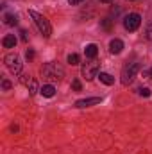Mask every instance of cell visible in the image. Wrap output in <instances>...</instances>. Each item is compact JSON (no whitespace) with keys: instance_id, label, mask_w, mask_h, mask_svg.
<instances>
[{"instance_id":"obj_1","label":"cell","mask_w":152,"mask_h":154,"mask_svg":"<svg viewBox=\"0 0 152 154\" xmlns=\"http://www.w3.org/2000/svg\"><path fill=\"white\" fill-rule=\"evenodd\" d=\"M41 75L48 82H59L65 77V68L56 61H48L41 66Z\"/></svg>"},{"instance_id":"obj_2","label":"cell","mask_w":152,"mask_h":154,"mask_svg":"<svg viewBox=\"0 0 152 154\" xmlns=\"http://www.w3.org/2000/svg\"><path fill=\"white\" fill-rule=\"evenodd\" d=\"M29 14H31V18L34 20V23L38 25V29H39V32L45 36V38H48L50 34H52V27H50V23H48V20L43 16V14H39V13H36L34 9H31L29 11Z\"/></svg>"},{"instance_id":"obj_3","label":"cell","mask_w":152,"mask_h":154,"mask_svg":"<svg viewBox=\"0 0 152 154\" xmlns=\"http://www.w3.org/2000/svg\"><path fill=\"white\" fill-rule=\"evenodd\" d=\"M138 72H140V65L138 63H127L123 66V70H122V84L123 86H129L136 79Z\"/></svg>"},{"instance_id":"obj_4","label":"cell","mask_w":152,"mask_h":154,"mask_svg":"<svg viewBox=\"0 0 152 154\" xmlns=\"http://www.w3.org/2000/svg\"><path fill=\"white\" fill-rule=\"evenodd\" d=\"M99 70H100V63L97 59H90V61H86L82 65L81 74H82V77L86 81H91V79H95V77L99 75Z\"/></svg>"},{"instance_id":"obj_5","label":"cell","mask_w":152,"mask_h":154,"mask_svg":"<svg viewBox=\"0 0 152 154\" xmlns=\"http://www.w3.org/2000/svg\"><path fill=\"white\" fill-rule=\"evenodd\" d=\"M4 63H5V66L9 68L11 74H14V75L22 74V61H20V57L16 54H7L4 57Z\"/></svg>"},{"instance_id":"obj_6","label":"cell","mask_w":152,"mask_h":154,"mask_svg":"<svg viewBox=\"0 0 152 154\" xmlns=\"http://www.w3.org/2000/svg\"><path fill=\"white\" fill-rule=\"evenodd\" d=\"M140 25H141V16H140L138 13H131V14H127V16L123 18V27H125V31H129V32L138 31Z\"/></svg>"},{"instance_id":"obj_7","label":"cell","mask_w":152,"mask_h":154,"mask_svg":"<svg viewBox=\"0 0 152 154\" xmlns=\"http://www.w3.org/2000/svg\"><path fill=\"white\" fill-rule=\"evenodd\" d=\"M102 102V97H90V99H81L75 102V108H88V106H95V104H100Z\"/></svg>"},{"instance_id":"obj_8","label":"cell","mask_w":152,"mask_h":154,"mask_svg":"<svg viewBox=\"0 0 152 154\" xmlns=\"http://www.w3.org/2000/svg\"><path fill=\"white\" fill-rule=\"evenodd\" d=\"M123 50V41L122 39H111L109 43V52L111 54H120Z\"/></svg>"},{"instance_id":"obj_9","label":"cell","mask_w":152,"mask_h":154,"mask_svg":"<svg viewBox=\"0 0 152 154\" xmlns=\"http://www.w3.org/2000/svg\"><path fill=\"white\" fill-rule=\"evenodd\" d=\"M84 54H86V57H90V59H95V57H97V54H99V47H97L95 43H90V45H86V48H84Z\"/></svg>"},{"instance_id":"obj_10","label":"cell","mask_w":152,"mask_h":154,"mask_svg":"<svg viewBox=\"0 0 152 154\" xmlns=\"http://www.w3.org/2000/svg\"><path fill=\"white\" fill-rule=\"evenodd\" d=\"M2 45H4L5 48H14V45H16V38H14V34H7V36H4Z\"/></svg>"},{"instance_id":"obj_11","label":"cell","mask_w":152,"mask_h":154,"mask_svg":"<svg viewBox=\"0 0 152 154\" xmlns=\"http://www.w3.org/2000/svg\"><path fill=\"white\" fill-rule=\"evenodd\" d=\"M39 91H41V95H43V97H48V99L56 95V88H54L52 84H45V86H43Z\"/></svg>"},{"instance_id":"obj_12","label":"cell","mask_w":152,"mask_h":154,"mask_svg":"<svg viewBox=\"0 0 152 154\" xmlns=\"http://www.w3.org/2000/svg\"><path fill=\"white\" fill-rule=\"evenodd\" d=\"M4 23L5 25H16L18 23V16L16 14H11V13H5L4 14Z\"/></svg>"},{"instance_id":"obj_13","label":"cell","mask_w":152,"mask_h":154,"mask_svg":"<svg viewBox=\"0 0 152 154\" xmlns=\"http://www.w3.org/2000/svg\"><path fill=\"white\" fill-rule=\"evenodd\" d=\"M99 77H100V81H102L104 84H108V86H111V84L114 82V77L109 75V74H106V72H100V75Z\"/></svg>"},{"instance_id":"obj_14","label":"cell","mask_w":152,"mask_h":154,"mask_svg":"<svg viewBox=\"0 0 152 154\" xmlns=\"http://www.w3.org/2000/svg\"><path fill=\"white\" fill-rule=\"evenodd\" d=\"M27 88H29V93H31V95H34V93L38 91V82H36V79H32V81L29 82V86H27Z\"/></svg>"},{"instance_id":"obj_15","label":"cell","mask_w":152,"mask_h":154,"mask_svg":"<svg viewBox=\"0 0 152 154\" xmlns=\"http://www.w3.org/2000/svg\"><path fill=\"white\" fill-rule=\"evenodd\" d=\"M68 63H70L72 66H75V65L81 63V57H79L77 54H70V56H68Z\"/></svg>"},{"instance_id":"obj_16","label":"cell","mask_w":152,"mask_h":154,"mask_svg":"<svg viewBox=\"0 0 152 154\" xmlns=\"http://www.w3.org/2000/svg\"><path fill=\"white\" fill-rule=\"evenodd\" d=\"M138 93H140L141 97H150V88H140Z\"/></svg>"},{"instance_id":"obj_17","label":"cell","mask_w":152,"mask_h":154,"mask_svg":"<svg viewBox=\"0 0 152 154\" xmlns=\"http://www.w3.org/2000/svg\"><path fill=\"white\" fill-rule=\"evenodd\" d=\"M81 88H82V86H81V81H72V90H74V91H81Z\"/></svg>"},{"instance_id":"obj_18","label":"cell","mask_w":152,"mask_h":154,"mask_svg":"<svg viewBox=\"0 0 152 154\" xmlns=\"http://www.w3.org/2000/svg\"><path fill=\"white\" fill-rule=\"evenodd\" d=\"M20 81H22V84H25V86H29V82L32 81V77H29V75H22V77H20Z\"/></svg>"},{"instance_id":"obj_19","label":"cell","mask_w":152,"mask_h":154,"mask_svg":"<svg viewBox=\"0 0 152 154\" xmlns=\"http://www.w3.org/2000/svg\"><path fill=\"white\" fill-rule=\"evenodd\" d=\"M145 36H147V39H152V23L147 27V32H145Z\"/></svg>"},{"instance_id":"obj_20","label":"cell","mask_w":152,"mask_h":154,"mask_svg":"<svg viewBox=\"0 0 152 154\" xmlns=\"http://www.w3.org/2000/svg\"><path fill=\"white\" fill-rule=\"evenodd\" d=\"M25 56H27V59H29V61H31V59H34V50H31V48H29V50L25 52Z\"/></svg>"},{"instance_id":"obj_21","label":"cell","mask_w":152,"mask_h":154,"mask_svg":"<svg viewBox=\"0 0 152 154\" xmlns=\"http://www.w3.org/2000/svg\"><path fill=\"white\" fill-rule=\"evenodd\" d=\"M20 34H22V39H23L25 43L29 41V36H27V31H20Z\"/></svg>"},{"instance_id":"obj_22","label":"cell","mask_w":152,"mask_h":154,"mask_svg":"<svg viewBox=\"0 0 152 154\" xmlns=\"http://www.w3.org/2000/svg\"><path fill=\"white\" fill-rule=\"evenodd\" d=\"M2 88H4V90H9V88H11V82H9V81H2Z\"/></svg>"},{"instance_id":"obj_23","label":"cell","mask_w":152,"mask_h":154,"mask_svg":"<svg viewBox=\"0 0 152 154\" xmlns=\"http://www.w3.org/2000/svg\"><path fill=\"white\" fill-rule=\"evenodd\" d=\"M81 2H82V0H68L70 5H77V4H81Z\"/></svg>"},{"instance_id":"obj_24","label":"cell","mask_w":152,"mask_h":154,"mask_svg":"<svg viewBox=\"0 0 152 154\" xmlns=\"http://www.w3.org/2000/svg\"><path fill=\"white\" fill-rule=\"evenodd\" d=\"M100 2H104V4H109V2H113V0H100Z\"/></svg>"},{"instance_id":"obj_25","label":"cell","mask_w":152,"mask_h":154,"mask_svg":"<svg viewBox=\"0 0 152 154\" xmlns=\"http://www.w3.org/2000/svg\"><path fill=\"white\" fill-rule=\"evenodd\" d=\"M149 74H150V77H152V68H150V72H149Z\"/></svg>"}]
</instances>
